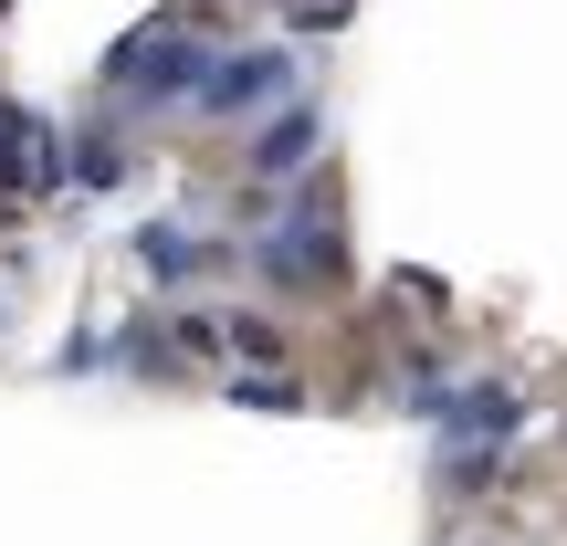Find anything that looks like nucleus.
<instances>
[{
    "label": "nucleus",
    "instance_id": "nucleus-1",
    "mask_svg": "<svg viewBox=\"0 0 567 546\" xmlns=\"http://www.w3.org/2000/svg\"><path fill=\"white\" fill-rule=\"evenodd\" d=\"M305 137H316V126H305V116H284L274 137H264V168H295V158H305Z\"/></svg>",
    "mask_w": 567,
    "mask_h": 546
}]
</instances>
